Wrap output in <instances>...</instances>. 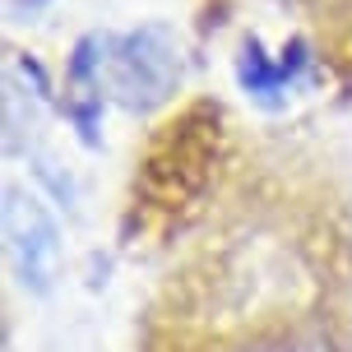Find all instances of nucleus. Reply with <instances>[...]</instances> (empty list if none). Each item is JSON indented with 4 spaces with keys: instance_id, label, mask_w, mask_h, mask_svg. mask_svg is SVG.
Wrapping results in <instances>:
<instances>
[{
    "instance_id": "nucleus-2",
    "label": "nucleus",
    "mask_w": 352,
    "mask_h": 352,
    "mask_svg": "<svg viewBox=\"0 0 352 352\" xmlns=\"http://www.w3.org/2000/svg\"><path fill=\"white\" fill-rule=\"evenodd\" d=\"M107 88L116 102L130 111H153L167 102L181 79V47L167 23H144L121 37H107V65H102Z\"/></svg>"
},
{
    "instance_id": "nucleus-6",
    "label": "nucleus",
    "mask_w": 352,
    "mask_h": 352,
    "mask_svg": "<svg viewBox=\"0 0 352 352\" xmlns=\"http://www.w3.org/2000/svg\"><path fill=\"white\" fill-rule=\"evenodd\" d=\"M52 0H14V10H47Z\"/></svg>"
},
{
    "instance_id": "nucleus-3",
    "label": "nucleus",
    "mask_w": 352,
    "mask_h": 352,
    "mask_svg": "<svg viewBox=\"0 0 352 352\" xmlns=\"http://www.w3.org/2000/svg\"><path fill=\"white\" fill-rule=\"evenodd\" d=\"M5 250H10L19 287H28L33 297L52 292L56 269H60V236L42 199L19 186L5 190Z\"/></svg>"
},
{
    "instance_id": "nucleus-5",
    "label": "nucleus",
    "mask_w": 352,
    "mask_h": 352,
    "mask_svg": "<svg viewBox=\"0 0 352 352\" xmlns=\"http://www.w3.org/2000/svg\"><path fill=\"white\" fill-rule=\"evenodd\" d=\"M228 352H338V348L320 316H292L278 324H264V329H250V338H241Z\"/></svg>"
},
{
    "instance_id": "nucleus-4",
    "label": "nucleus",
    "mask_w": 352,
    "mask_h": 352,
    "mask_svg": "<svg viewBox=\"0 0 352 352\" xmlns=\"http://www.w3.org/2000/svg\"><path fill=\"white\" fill-rule=\"evenodd\" d=\"M306 70H311V47H306V37H292L278 56H264L260 42L250 37L246 47H241V56H236V84H241V93L260 98V102H274L278 93H287Z\"/></svg>"
},
{
    "instance_id": "nucleus-1",
    "label": "nucleus",
    "mask_w": 352,
    "mask_h": 352,
    "mask_svg": "<svg viewBox=\"0 0 352 352\" xmlns=\"http://www.w3.org/2000/svg\"><path fill=\"white\" fill-rule=\"evenodd\" d=\"M218 111L209 107H190L181 121L162 125V140L148 148L144 162V204L158 213L195 204L218 162Z\"/></svg>"
}]
</instances>
